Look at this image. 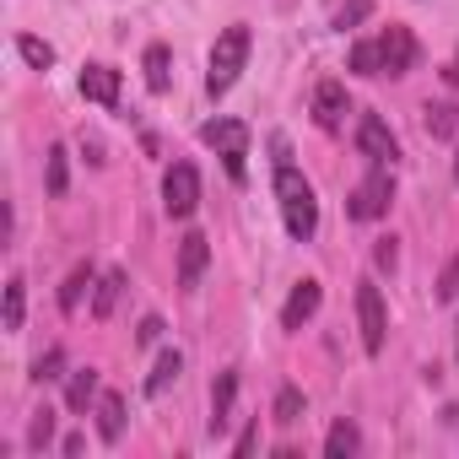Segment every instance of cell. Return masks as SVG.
I'll use <instances>...</instances> for the list:
<instances>
[{
    "label": "cell",
    "instance_id": "6da1fadb",
    "mask_svg": "<svg viewBox=\"0 0 459 459\" xmlns=\"http://www.w3.org/2000/svg\"><path fill=\"white\" fill-rule=\"evenodd\" d=\"M276 200H281L287 233H292L298 244H308L314 227H319V200H314V184H308L292 162H276Z\"/></svg>",
    "mask_w": 459,
    "mask_h": 459
},
{
    "label": "cell",
    "instance_id": "7a4b0ae2",
    "mask_svg": "<svg viewBox=\"0 0 459 459\" xmlns=\"http://www.w3.org/2000/svg\"><path fill=\"white\" fill-rule=\"evenodd\" d=\"M244 65H249V28H227L216 39V49H211V71H205L211 98H221L227 87H233L244 76Z\"/></svg>",
    "mask_w": 459,
    "mask_h": 459
},
{
    "label": "cell",
    "instance_id": "3957f363",
    "mask_svg": "<svg viewBox=\"0 0 459 459\" xmlns=\"http://www.w3.org/2000/svg\"><path fill=\"white\" fill-rule=\"evenodd\" d=\"M200 141L221 157V168L233 173L238 184L249 178V162H244V157H249V125H244V119H211V125L200 130Z\"/></svg>",
    "mask_w": 459,
    "mask_h": 459
},
{
    "label": "cell",
    "instance_id": "277c9868",
    "mask_svg": "<svg viewBox=\"0 0 459 459\" xmlns=\"http://www.w3.org/2000/svg\"><path fill=\"white\" fill-rule=\"evenodd\" d=\"M162 205H168L173 221L195 216V205H200V173H195V162H173V168H168V178H162Z\"/></svg>",
    "mask_w": 459,
    "mask_h": 459
},
{
    "label": "cell",
    "instance_id": "5b68a950",
    "mask_svg": "<svg viewBox=\"0 0 459 459\" xmlns=\"http://www.w3.org/2000/svg\"><path fill=\"white\" fill-rule=\"evenodd\" d=\"M389 200H394V184H389V173L378 168V173H368L357 189H351V200H346V211L357 216V221H378L384 211H389Z\"/></svg>",
    "mask_w": 459,
    "mask_h": 459
},
{
    "label": "cell",
    "instance_id": "8992f818",
    "mask_svg": "<svg viewBox=\"0 0 459 459\" xmlns=\"http://www.w3.org/2000/svg\"><path fill=\"white\" fill-rule=\"evenodd\" d=\"M357 325H362V351L378 357V351H384V330H389V319H384V298H378L373 281L357 287Z\"/></svg>",
    "mask_w": 459,
    "mask_h": 459
},
{
    "label": "cell",
    "instance_id": "52a82bcc",
    "mask_svg": "<svg viewBox=\"0 0 459 459\" xmlns=\"http://www.w3.org/2000/svg\"><path fill=\"white\" fill-rule=\"evenodd\" d=\"M378 44H384V71H389V76H405V71H416L421 49H416V33H411V28L389 22V28L378 33Z\"/></svg>",
    "mask_w": 459,
    "mask_h": 459
},
{
    "label": "cell",
    "instance_id": "ba28073f",
    "mask_svg": "<svg viewBox=\"0 0 459 459\" xmlns=\"http://www.w3.org/2000/svg\"><path fill=\"white\" fill-rule=\"evenodd\" d=\"M357 152H362L373 168H384V162L400 157V146H394V135H389V125H384L378 114H362V125H357Z\"/></svg>",
    "mask_w": 459,
    "mask_h": 459
},
{
    "label": "cell",
    "instance_id": "9c48e42d",
    "mask_svg": "<svg viewBox=\"0 0 459 459\" xmlns=\"http://www.w3.org/2000/svg\"><path fill=\"white\" fill-rule=\"evenodd\" d=\"M205 265H211V244H205V233H189V238L178 244V287L195 292L200 276H205Z\"/></svg>",
    "mask_w": 459,
    "mask_h": 459
},
{
    "label": "cell",
    "instance_id": "30bf717a",
    "mask_svg": "<svg viewBox=\"0 0 459 459\" xmlns=\"http://www.w3.org/2000/svg\"><path fill=\"white\" fill-rule=\"evenodd\" d=\"M319 303H325L319 281H298V287H292V298H287V308H281V330H303V325L319 314Z\"/></svg>",
    "mask_w": 459,
    "mask_h": 459
},
{
    "label": "cell",
    "instance_id": "8fae6325",
    "mask_svg": "<svg viewBox=\"0 0 459 459\" xmlns=\"http://www.w3.org/2000/svg\"><path fill=\"white\" fill-rule=\"evenodd\" d=\"M233 400H238V373L227 368V373H216V384H211V437L227 432V421H233Z\"/></svg>",
    "mask_w": 459,
    "mask_h": 459
},
{
    "label": "cell",
    "instance_id": "7c38bea8",
    "mask_svg": "<svg viewBox=\"0 0 459 459\" xmlns=\"http://www.w3.org/2000/svg\"><path fill=\"white\" fill-rule=\"evenodd\" d=\"M82 98L114 108V103H119V71H114V65H87V71H82Z\"/></svg>",
    "mask_w": 459,
    "mask_h": 459
},
{
    "label": "cell",
    "instance_id": "4fadbf2b",
    "mask_svg": "<svg viewBox=\"0 0 459 459\" xmlns=\"http://www.w3.org/2000/svg\"><path fill=\"white\" fill-rule=\"evenodd\" d=\"M314 119H319V130H341V119H346V87L341 82L314 87Z\"/></svg>",
    "mask_w": 459,
    "mask_h": 459
},
{
    "label": "cell",
    "instance_id": "5bb4252c",
    "mask_svg": "<svg viewBox=\"0 0 459 459\" xmlns=\"http://www.w3.org/2000/svg\"><path fill=\"white\" fill-rule=\"evenodd\" d=\"M98 432H103V443L125 437V400L119 394H98Z\"/></svg>",
    "mask_w": 459,
    "mask_h": 459
},
{
    "label": "cell",
    "instance_id": "9a60e30c",
    "mask_svg": "<svg viewBox=\"0 0 459 459\" xmlns=\"http://www.w3.org/2000/svg\"><path fill=\"white\" fill-rule=\"evenodd\" d=\"M421 114H427L421 125H427V135H432V141H448V135L459 130V103H427Z\"/></svg>",
    "mask_w": 459,
    "mask_h": 459
},
{
    "label": "cell",
    "instance_id": "2e32d148",
    "mask_svg": "<svg viewBox=\"0 0 459 459\" xmlns=\"http://www.w3.org/2000/svg\"><path fill=\"white\" fill-rule=\"evenodd\" d=\"M119 292H125V271H103L98 276V292H92V319H108L114 303H119Z\"/></svg>",
    "mask_w": 459,
    "mask_h": 459
},
{
    "label": "cell",
    "instance_id": "e0dca14e",
    "mask_svg": "<svg viewBox=\"0 0 459 459\" xmlns=\"http://www.w3.org/2000/svg\"><path fill=\"white\" fill-rule=\"evenodd\" d=\"M65 405H71L76 416H82L87 405H98V373H92V368H76V373H71V389H65Z\"/></svg>",
    "mask_w": 459,
    "mask_h": 459
},
{
    "label": "cell",
    "instance_id": "ac0fdd59",
    "mask_svg": "<svg viewBox=\"0 0 459 459\" xmlns=\"http://www.w3.org/2000/svg\"><path fill=\"white\" fill-rule=\"evenodd\" d=\"M357 448H362V432H357V421L341 416V421L330 427V437H325V454H330V459H351Z\"/></svg>",
    "mask_w": 459,
    "mask_h": 459
},
{
    "label": "cell",
    "instance_id": "d6986e66",
    "mask_svg": "<svg viewBox=\"0 0 459 459\" xmlns=\"http://www.w3.org/2000/svg\"><path fill=\"white\" fill-rule=\"evenodd\" d=\"M178 373H184V357H178V351L168 346V351L157 357V368H152V378H146V394H152V400H157V394H168V384H173Z\"/></svg>",
    "mask_w": 459,
    "mask_h": 459
},
{
    "label": "cell",
    "instance_id": "ffe728a7",
    "mask_svg": "<svg viewBox=\"0 0 459 459\" xmlns=\"http://www.w3.org/2000/svg\"><path fill=\"white\" fill-rule=\"evenodd\" d=\"M351 71H357V76H384V44H378V39L351 44Z\"/></svg>",
    "mask_w": 459,
    "mask_h": 459
},
{
    "label": "cell",
    "instance_id": "44dd1931",
    "mask_svg": "<svg viewBox=\"0 0 459 459\" xmlns=\"http://www.w3.org/2000/svg\"><path fill=\"white\" fill-rule=\"evenodd\" d=\"M92 281H98V271H92V265H76V271L65 276V287H60V308L76 314V308H82V292H87Z\"/></svg>",
    "mask_w": 459,
    "mask_h": 459
},
{
    "label": "cell",
    "instance_id": "7402d4cb",
    "mask_svg": "<svg viewBox=\"0 0 459 459\" xmlns=\"http://www.w3.org/2000/svg\"><path fill=\"white\" fill-rule=\"evenodd\" d=\"M168 65H173L168 44H152V49H146V87H152V92H168Z\"/></svg>",
    "mask_w": 459,
    "mask_h": 459
},
{
    "label": "cell",
    "instance_id": "603a6c76",
    "mask_svg": "<svg viewBox=\"0 0 459 459\" xmlns=\"http://www.w3.org/2000/svg\"><path fill=\"white\" fill-rule=\"evenodd\" d=\"M17 55H22L33 71H49V65H55V49H49L44 39H33V33H22V39H17Z\"/></svg>",
    "mask_w": 459,
    "mask_h": 459
},
{
    "label": "cell",
    "instance_id": "cb8c5ba5",
    "mask_svg": "<svg viewBox=\"0 0 459 459\" xmlns=\"http://www.w3.org/2000/svg\"><path fill=\"white\" fill-rule=\"evenodd\" d=\"M271 416H276L281 427H292V421H303V389H292V384H287V389L276 394V411H271Z\"/></svg>",
    "mask_w": 459,
    "mask_h": 459
},
{
    "label": "cell",
    "instance_id": "d4e9b609",
    "mask_svg": "<svg viewBox=\"0 0 459 459\" xmlns=\"http://www.w3.org/2000/svg\"><path fill=\"white\" fill-rule=\"evenodd\" d=\"M22 308H28V287L6 281V330H22Z\"/></svg>",
    "mask_w": 459,
    "mask_h": 459
},
{
    "label": "cell",
    "instance_id": "484cf974",
    "mask_svg": "<svg viewBox=\"0 0 459 459\" xmlns=\"http://www.w3.org/2000/svg\"><path fill=\"white\" fill-rule=\"evenodd\" d=\"M373 17V0H346V6L335 12V28L346 33V28H357V22H368Z\"/></svg>",
    "mask_w": 459,
    "mask_h": 459
},
{
    "label": "cell",
    "instance_id": "4316f807",
    "mask_svg": "<svg viewBox=\"0 0 459 459\" xmlns=\"http://www.w3.org/2000/svg\"><path fill=\"white\" fill-rule=\"evenodd\" d=\"M60 368H65V351H60V346H49V351L33 362V378H39V384H49V378H60Z\"/></svg>",
    "mask_w": 459,
    "mask_h": 459
},
{
    "label": "cell",
    "instance_id": "83f0119b",
    "mask_svg": "<svg viewBox=\"0 0 459 459\" xmlns=\"http://www.w3.org/2000/svg\"><path fill=\"white\" fill-rule=\"evenodd\" d=\"M65 178H71V168H65V146H55V152H49V195H65Z\"/></svg>",
    "mask_w": 459,
    "mask_h": 459
},
{
    "label": "cell",
    "instance_id": "f1b7e54d",
    "mask_svg": "<svg viewBox=\"0 0 459 459\" xmlns=\"http://www.w3.org/2000/svg\"><path fill=\"white\" fill-rule=\"evenodd\" d=\"M437 298H443V303H459V255L443 265V276H437Z\"/></svg>",
    "mask_w": 459,
    "mask_h": 459
},
{
    "label": "cell",
    "instance_id": "f546056e",
    "mask_svg": "<svg viewBox=\"0 0 459 459\" xmlns=\"http://www.w3.org/2000/svg\"><path fill=\"white\" fill-rule=\"evenodd\" d=\"M49 437H55V411L44 405V411H39V421H33V432H28V443H33V448H44Z\"/></svg>",
    "mask_w": 459,
    "mask_h": 459
},
{
    "label": "cell",
    "instance_id": "4dcf8cb0",
    "mask_svg": "<svg viewBox=\"0 0 459 459\" xmlns=\"http://www.w3.org/2000/svg\"><path fill=\"white\" fill-rule=\"evenodd\" d=\"M394 255H400V249H394V238H378V249H373V260H378L384 271H394Z\"/></svg>",
    "mask_w": 459,
    "mask_h": 459
},
{
    "label": "cell",
    "instance_id": "1f68e13d",
    "mask_svg": "<svg viewBox=\"0 0 459 459\" xmlns=\"http://www.w3.org/2000/svg\"><path fill=\"white\" fill-rule=\"evenodd\" d=\"M157 335H162V319H157V314H152V319H141V335H135V341H141V346H152Z\"/></svg>",
    "mask_w": 459,
    "mask_h": 459
},
{
    "label": "cell",
    "instance_id": "d6a6232c",
    "mask_svg": "<svg viewBox=\"0 0 459 459\" xmlns=\"http://www.w3.org/2000/svg\"><path fill=\"white\" fill-rule=\"evenodd\" d=\"M448 82H454V87H459V55H454V65H448Z\"/></svg>",
    "mask_w": 459,
    "mask_h": 459
},
{
    "label": "cell",
    "instance_id": "836d02e7",
    "mask_svg": "<svg viewBox=\"0 0 459 459\" xmlns=\"http://www.w3.org/2000/svg\"><path fill=\"white\" fill-rule=\"evenodd\" d=\"M454 184H459V152H454Z\"/></svg>",
    "mask_w": 459,
    "mask_h": 459
}]
</instances>
